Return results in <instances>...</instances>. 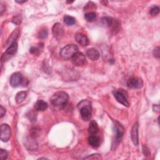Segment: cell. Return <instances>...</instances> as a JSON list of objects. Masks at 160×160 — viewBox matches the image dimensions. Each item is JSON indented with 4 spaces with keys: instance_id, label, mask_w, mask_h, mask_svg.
Returning <instances> with one entry per match:
<instances>
[{
    "instance_id": "1",
    "label": "cell",
    "mask_w": 160,
    "mask_h": 160,
    "mask_svg": "<svg viewBox=\"0 0 160 160\" xmlns=\"http://www.w3.org/2000/svg\"><path fill=\"white\" fill-rule=\"evenodd\" d=\"M69 100L68 94L64 91H58L55 93L51 98V103L58 108H62L67 104Z\"/></svg>"
},
{
    "instance_id": "12",
    "label": "cell",
    "mask_w": 160,
    "mask_h": 160,
    "mask_svg": "<svg viewBox=\"0 0 160 160\" xmlns=\"http://www.w3.org/2000/svg\"><path fill=\"white\" fill-rule=\"evenodd\" d=\"M131 137L133 144L137 146L138 145V123H135L134 126H133L131 131Z\"/></svg>"
},
{
    "instance_id": "10",
    "label": "cell",
    "mask_w": 160,
    "mask_h": 160,
    "mask_svg": "<svg viewBox=\"0 0 160 160\" xmlns=\"http://www.w3.org/2000/svg\"><path fill=\"white\" fill-rule=\"evenodd\" d=\"M124 128L121 124H120L118 122H115L114 125V131L117 140H121L124 135Z\"/></svg>"
},
{
    "instance_id": "3",
    "label": "cell",
    "mask_w": 160,
    "mask_h": 160,
    "mask_svg": "<svg viewBox=\"0 0 160 160\" xmlns=\"http://www.w3.org/2000/svg\"><path fill=\"white\" fill-rule=\"evenodd\" d=\"M78 52V48L74 44H68L60 51L61 57L65 60L72 59L76 53Z\"/></svg>"
},
{
    "instance_id": "11",
    "label": "cell",
    "mask_w": 160,
    "mask_h": 160,
    "mask_svg": "<svg viewBox=\"0 0 160 160\" xmlns=\"http://www.w3.org/2000/svg\"><path fill=\"white\" fill-rule=\"evenodd\" d=\"M52 32L54 37L57 38L59 39L61 37H63V28L62 27V26L59 23H56L54 24L53 27Z\"/></svg>"
},
{
    "instance_id": "2",
    "label": "cell",
    "mask_w": 160,
    "mask_h": 160,
    "mask_svg": "<svg viewBox=\"0 0 160 160\" xmlns=\"http://www.w3.org/2000/svg\"><path fill=\"white\" fill-rule=\"evenodd\" d=\"M78 107L80 108V114L81 117L85 121H89L91 118V106L90 103L84 100L78 104Z\"/></svg>"
},
{
    "instance_id": "31",
    "label": "cell",
    "mask_w": 160,
    "mask_h": 160,
    "mask_svg": "<svg viewBox=\"0 0 160 160\" xmlns=\"http://www.w3.org/2000/svg\"><path fill=\"white\" fill-rule=\"evenodd\" d=\"M32 54H38L39 53V50L37 48H34V47H32L31 49H30V51Z\"/></svg>"
},
{
    "instance_id": "29",
    "label": "cell",
    "mask_w": 160,
    "mask_h": 160,
    "mask_svg": "<svg viewBox=\"0 0 160 160\" xmlns=\"http://www.w3.org/2000/svg\"><path fill=\"white\" fill-rule=\"evenodd\" d=\"M6 113V109L3 108V106L1 105L0 106V117L2 118L5 116V114Z\"/></svg>"
},
{
    "instance_id": "9",
    "label": "cell",
    "mask_w": 160,
    "mask_h": 160,
    "mask_svg": "<svg viewBox=\"0 0 160 160\" xmlns=\"http://www.w3.org/2000/svg\"><path fill=\"white\" fill-rule=\"evenodd\" d=\"M23 82V76L20 73H15L13 74L10 79V83L11 86L15 88L21 85Z\"/></svg>"
},
{
    "instance_id": "28",
    "label": "cell",
    "mask_w": 160,
    "mask_h": 160,
    "mask_svg": "<svg viewBox=\"0 0 160 160\" xmlns=\"http://www.w3.org/2000/svg\"><path fill=\"white\" fill-rule=\"evenodd\" d=\"M143 153H144L145 156H149L150 154H151L150 151L149 150L148 148L146 147V146H143Z\"/></svg>"
},
{
    "instance_id": "7",
    "label": "cell",
    "mask_w": 160,
    "mask_h": 160,
    "mask_svg": "<svg viewBox=\"0 0 160 160\" xmlns=\"http://www.w3.org/2000/svg\"><path fill=\"white\" fill-rule=\"evenodd\" d=\"M18 50V44L16 42L12 43L11 44V45L9 46V48L6 50L5 53L3 54L2 60V61H5L8 59L10 58H11L12 56L16 54V53Z\"/></svg>"
},
{
    "instance_id": "14",
    "label": "cell",
    "mask_w": 160,
    "mask_h": 160,
    "mask_svg": "<svg viewBox=\"0 0 160 160\" xmlns=\"http://www.w3.org/2000/svg\"><path fill=\"white\" fill-rule=\"evenodd\" d=\"M86 55L89 59H90L92 61L98 59L100 56L99 51L95 48L89 49L86 52Z\"/></svg>"
},
{
    "instance_id": "4",
    "label": "cell",
    "mask_w": 160,
    "mask_h": 160,
    "mask_svg": "<svg viewBox=\"0 0 160 160\" xmlns=\"http://www.w3.org/2000/svg\"><path fill=\"white\" fill-rule=\"evenodd\" d=\"M126 92L123 91V90H120L119 91H115L113 92V94L115 98L120 103L123 105L127 106H130V103L127 100V96H125Z\"/></svg>"
},
{
    "instance_id": "15",
    "label": "cell",
    "mask_w": 160,
    "mask_h": 160,
    "mask_svg": "<svg viewBox=\"0 0 160 160\" xmlns=\"http://www.w3.org/2000/svg\"><path fill=\"white\" fill-rule=\"evenodd\" d=\"M88 143L93 148H98L100 145V139L96 136L91 135L89 136L88 139Z\"/></svg>"
},
{
    "instance_id": "27",
    "label": "cell",
    "mask_w": 160,
    "mask_h": 160,
    "mask_svg": "<svg viewBox=\"0 0 160 160\" xmlns=\"http://www.w3.org/2000/svg\"><path fill=\"white\" fill-rule=\"evenodd\" d=\"M48 37V32L46 30H43L40 33V38L41 39H45Z\"/></svg>"
},
{
    "instance_id": "22",
    "label": "cell",
    "mask_w": 160,
    "mask_h": 160,
    "mask_svg": "<svg viewBox=\"0 0 160 160\" xmlns=\"http://www.w3.org/2000/svg\"><path fill=\"white\" fill-rule=\"evenodd\" d=\"M64 22L68 26H72L75 23V18L71 16H65L64 17Z\"/></svg>"
},
{
    "instance_id": "32",
    "label": "cell",
    "mask_w": 160,
    "mask_h": 160,
    "mask_svg": "<svg viewBox=\"0 0 160 160\" xmlns=\"http://www.w3.org/2000/svg\"><path fill=\"white\" fill-rule=\"evenodd\" d=\"M153 109L154 111L159 113V106L158 105V104H154Z\"/></svg>"
},
{
    "instance_id": "19",
    "label": "cell",
    "mask_w": 160,
    "mask_h": 160,
    "mask_svg": "<svg viewBox=\"0 0 160 160\" xmlns=\"http://www.w3.org/2000/svg\"><path fill=\"white\" fill-rule=\"evenodd\" d=\"M26 96H27V93H26V92L20 91L16 94L15 100L17 103L20 104L26 99Z\"/></svg>"
},
{
    "instance_id": "26",
    "label": "cell",
    "mask_w": 160,
    "mask_h": 160,
    "mask_svg": "<svg viewBox=\"0 0 160 160\" xmlns=\"http://www.w3.org/2000/svg\"><path fill=\"white\" fill-rule=\"evenodd\" d=\"M153 55L156 58H158V59L159 58V57H160V50H159V48L158 46L155 48V49L153 50Z\"/></svg>"
},
{
    "instance_id": "21",
    "label": "cell",
    "mask_w": 160,
    "mask_h": 160,
    "mask_svg": "<svg viewBox=\"0 0 160 160\" xmlns=\"http://www.w3.org/2000/svg\"><path fill=\"white\" fill-rule=\"evenodd\" d=\"M85 18L88 22H93L96 19V14L94 12L87 13L85 14Z\"/></svg>"
},
{
    "instance_id": "8",
    "label": "cell",
    "mask_w": 160,
    "mask_h": 160,
    "mask_svg": "<svg viewBox=\"0 0 160 160\" xmlns=\"http://www.w3.org/2000/svg\"><path fill=\"white\" fill-rule=\"evenodd\" d=\"M72 61L73 63L77 66L84 65L86 63L85 55L82 53L77 52L72 58Z\"/></svg>"
},
{
    "instance_id": "16",
    "label": "cell",
    "mask_w": 160,
    "mask_h": 160,
    "mask_svg": "<svg viewBox=\"0 0 160 160\" xmlns=\"http://www.w3.org/2000/svg\"><path fill=\"white\" fill-rule=\"evenodd\" d=\"M99 128L97 123L95 121H91L90 123V126L88 128V132L91 135H94L98 132Z\"/></svg>"
},
{
    "instance_id": "33",
    "label": "cell",
    "mask_w": 160,
    "mask_h": 160,
    "mask_svg": "<svg viewBox=\"0 0 160 160\" xmlns=\"http://www.w3.org/2000/svg\"><path fill=\"white\" fill-rule=\"evenodd\" d=\"M16 3H20V4H21V3H25L26 2V1H24V2H20V1H16Z\"/></svg>"
},
{
    "instance_id": "30",
    "label": "cell",
    "mask_w": 160,
    "mask_h": 160,
    "mask_svg": "<svg viewBox=\"0 0 160 160\" xmlns=\"http://www.w3.org/2000/svg\"><path fill=\"white\" fill-rule=\"evenodd\" d=\"M13 22L14 24H19L21 23V20H20V16H16V17H14V18H13Z\"/></svg>"
},
{
    "instance_id": "24",
    "label": "cell",
    "mask_w": 160,
    "mask_h": 160,
    "mask_svg": "<svg viewBox=\"0 0 160 160\" xmlns=\"http://www.w3.org/2000/svg\"><path fill=\"white\" fill-rule=\"evenodd\" d=\"M159 13V8L158 6L153 7L150 10V14L152 16H156Z\"/></svg>"
},
{
    "instance_id": "5",
    "label": "cell",
    "mask_w": 160,
    "mask_h": 160,
    "mask_svg": "<svg viewBox=\"0 0 160 160\" xmlns=\"http://www.w3.org/2000/svg\"><path fill=\"white\" fill-rule=\"evenodd\" d=\"M11 136V130L10 126L7 124H3L1 126V134L0 138L4 141L6 142L10 139Z\"/></svg>"
},
{
    "instance_id": "13",
    "label": "cell",
    "mask_w": 160,
    "mask_h": 160,
    "mask_svg": "<svg viewBox=\"0 0 160 160\" xmlns=\"http://www.w3.org/2000/svg\"><path fill=\"white\" fill-rule=\"evenodd\" d=\"M75 39L78 43H79L80 45L86 46H88L90 42H89V40L87 38L85 34L82 33H77L75 35Z\"/></svg>"
},
{
    "instance_id": "17",
    "label": "cell",
    "mask_w": 160,
    "mask_h": 160,
    "mask_svg": "<svg viewBox=\"0 0 160 160\" xmlns=\"http://www.w3.org/2000/svg\"><path fill=\"white\" fill-rule=\"evenodd\" d=\"M48 107V103L43 100H38L34 105V108L38 111H44Z\"/></svg>"
},
{
    "instance_id": "18",
    "label": "cell",
    "mask_w": 160,
    "mask_h": 160,
    "mask_svg": "<svg viewBox=\"0 0 160 160\" xmlns=\"http://www.w3.org/2000/svg\"><path fill=\"white\" fill-rule=\"evenodd\" d=\"M26 143L25 146L31 151H34L37 149L38 144L37 143V141H35L34 139L28 138L26 140Z\"/></svg>"
},
{
    "instance_id": "23",
    "label": "cell",
    "mask_w": 160,
    "mask_h": 160,
    "mask_svg": "<svg viewBox=\"0 0 160 160\" xmlns=\"http://www.w3.org/2000/svg\"><path fill=\"white\" fill-rule=\"evenodd\" d=\"M85 159H101L102 158L100 154H93L85 158Z\"/></svg>"
},
{
    "instance_id": "20",
    "label": "cell",
    "mask_w": 160,
    "mask_h": 160,
    "mask_svg": "<svg viewBox=\"0 0 160 160\" xmlns=\"http://www.w3.org/2000/svg\"><path fill=\"white\" fill-rule=\"evenodd\" d=\"M101 24L104 26H111L114 24V21L112 18L109 17H104L101 19Z\"/></svg>"
},
{
    "instance_id": "25",
    "label": "cell",
    "mask_w": 160,
    "mask_h": 160,
    "mask_svg": "<svg viewBox=\"0 0 160 160\" xmlns=\"http://www.w3.org/2000/svg\"><path fill=\"white\" fill-rule=\"evenodd\" d=\"M0 156H1L2 159H6L8 156V153L6 150L2 149L0 150Z\"/></svg>"
},
{
    "instance_id": "6",
    "label": "cell",
    "mask_w": 160,
    "mask_h": 160,
    "mask_svg": "<svg viewBox=\"0 0 160 160\" xmlns=\"http://www.w3.org/2000/svg\"><path fill=\"white\" fill-rule=\"evenodd\" d=\"M127 86L130 88L139 89L143 87V82L140 78L132 77L128 80Z\"/></svg>"
}]
</instances>
